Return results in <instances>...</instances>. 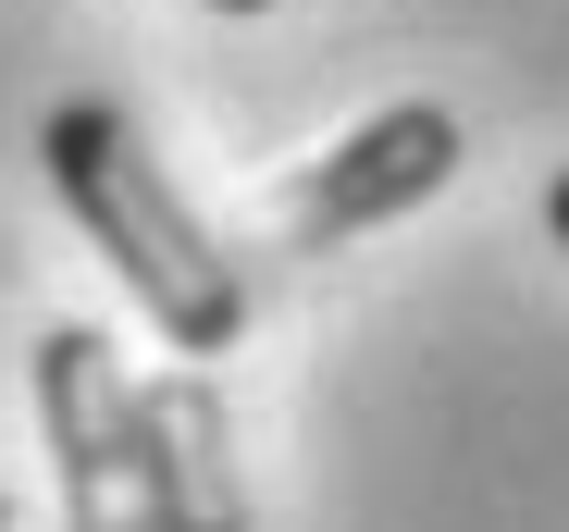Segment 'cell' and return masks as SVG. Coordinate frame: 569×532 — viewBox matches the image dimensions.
Returning <instances> with one entry per match:
<instances>
[{"mask_svg": "<svg viewBox=\"0 0 569 532\" xmlns=\"http://www.w3.org/2000/svg\"><path fill=\"white\" fill-rule=\"evenodd\" d=\"M458 161H470L458 112H433V100H397V112L347 124L335 149H310L298 173H272L248 223H260L272 248H347V235H371V223H397V211L446 199V187H458Z\"/></svg>", "mask_w": 569, "mask_h": 532, "instance_id": "3957f363", "label": "cell"}, {"mask_svg": "<svg viewBox=\"0 0 569 532\" xmlns=\"http://www.w3.org/2000/svg\"><path fill=\"white\" fill-rule=\"evenodd\" d=\"M211 13H260V0H211Z\"/></svg>", "mask_w": 569, "mask_h": 532, "instance_id": "52a82bcc", "label": "cell"}, {"mask_svg": "<svg viewBox=\"0 0 569 532\" xmlns=\"http://www.w3.org/2000/svg\"><path fill=\"white\" fill-rule=\"evenodd\" d=\"M0 532H38V520H26V508H13V495H0Z\"/></svg>", "mask_w": 569, "mask_h": 532, "instance_id": "8992f818", "label": "cell"}, {"mask_svg": "<svg viewBox=\"0 0 569 532\" xmlns=\"http://www.w3.org/2000/svg\"><path fill=\"white\" fill-rule=\"evenodd\" d=\"M545 235L569 248V173H557V187H545Z\"/></svg>", "mask_w": 569, "mask_h": 532, "instance_id": "5b68a950", "label": "cell"}, {"mask_svg": "<svg viewBox=\"0 0 569 532\" xmlns=\"http://www.w3.org/2000/svg\"><path fill=\"white\" fill-rule=\"evenodd\" d=\"M137 421H149V520L161 532H248V459H236V409H223L211 360L137 372Z\"/></svg>", "mask_w": 569, "mask_h": 532, "instance_id": "277c9868", "label": "cell"}, {"mask_svg": "<svg viewBox=\"0 0 569 532\" xmlns=\"http://www.w3.org/2000/svg\"><path fill=\"white\" fill-rule=\"evenodd\" d=\"M38 161H50V199L74 211V235L124 273V298L161 322V347H186V360H223V347L248 334V273L236 248L186 211L161 187V161L137 149V124L112 100H62L38 124Z\"/></svg>", "mask_w": 569, "mask_h": 532, "instance_id": "6da1fadb", "label": "cell"}, {"mask_svg": "<svg viewBox=\"0 0 569 532\" xmlns=\"http://www.w3.org/2000/svg\"><path fill=\"white\" fill-rule=\"evenodd\" d=\"M38 433L62 471V532H161L149 520V421H137V372L100 322H50L38 334Z\"/></svg>", "mask_w": 569, "mask_h": 532, "instance_id": "7a4b0ae2", "label": "cell"}]
</instances>
